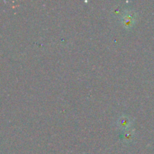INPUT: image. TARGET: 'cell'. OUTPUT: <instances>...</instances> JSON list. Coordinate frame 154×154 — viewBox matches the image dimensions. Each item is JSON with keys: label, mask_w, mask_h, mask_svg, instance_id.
Instances as JSON below:
<instances>
[{"label": "cell", "mask_w": 154, "mask_h": 154, "mask_svg": "<svg viewBox=\"0 0 154 154\" xmlns=\"http://www.w3.org/2000/svg\"><path fill=\"white\" fill-rule=\"evenodd\" d=\"M122 23L125 28H130L135 24V12H132V11H126L123 14L121 18Z\"/></svg>", "instance_id": "1"}, {"label": "cell", "mask_w": 154, "mask_h": 154, "mask_svg": "<svg viewBox=\"0 0 154 154\" xmlns=\"http://www.w3.org/2000/svg\"><path fill=\"white\" fill-rule=\"evenodd\" d=\"M120 127L122 128H126L129 124V120H128L126 117H123L120 119Z\"/></svg>", "instance_id": "2"}]
</instances>
